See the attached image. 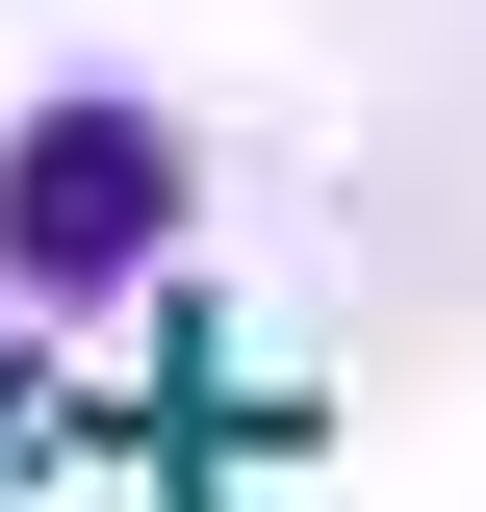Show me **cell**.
Here are the masks:
<instances>
[{
  "label": "cell",
  "mask_w": 486,
  "mask_h": 512,
  "mask_svg": "<svg viewBox=\"0 0 486 512\" xmlns=\"http://www.w3.org/2000/svg\"><path fill=\"white\" fill-rule=\"evenodd\" d=\"M154 231H180V128L154 103H52L0 154V282H128Z\"/></svg>",
  "instance_id": "1"
}]
</instances>
